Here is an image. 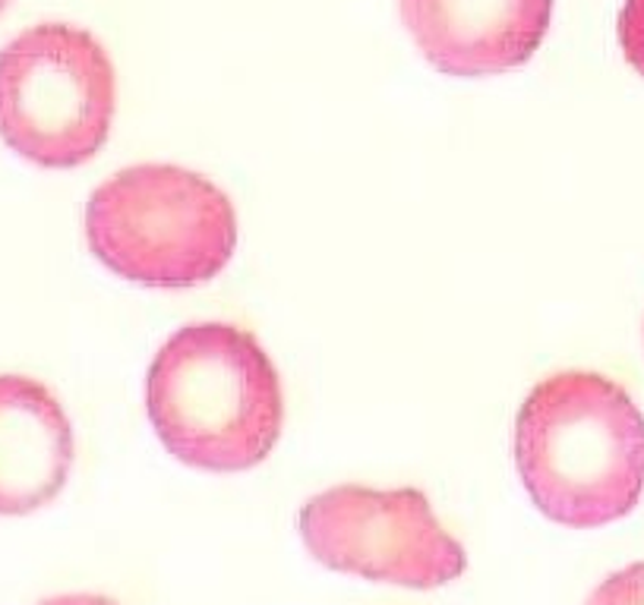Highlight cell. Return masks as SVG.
I'll return each instance as SVG.
<instances>
[{
    "instance_id": "obj_1",
    "label": "cell",
    "mask_w": 644,
    "mask_h": 605,
    "mask_svg": "<svg viewBox=\"0 0 644 605\" xmlns=\"http://www.w3.org/2000/svg\"><path fill=\"white\" fill-rule=\"evenodd\" d=\"M515 467L537 511L569 530H598L635 511L644 492V416L600 372H556L515 416Z\"/></svg>"
},
{
    "instance_id": "obj_2",
    "label": "cell",
    "mask_w": 644,
    "mask_h": 605,
    "mask_svg": "<svg viewBox=\"0 0 644 605\" xmlns=\"http://www.w3.org/2000/svg\"><path fill=\"white\" fill-rule=\"evenodd\" d=\"M146 416L180 464L209 474L253 470L282 438V379L253 331L190 322L158 347L146 372Z\"/></svg>"
},
{
    "instance_id": "obj_3",
    "label": "cell",
    "mask_w": 644,
    "mask_h": 605,
    "mask_svg": "<svg viewBox=\"0 0 644 605\" xmlns=\"http://www.w3.org/2000/svg\"><path fill=\"white\" fill-rule=\"evenodd\" d=\"M86 243L108 272L156 290L219 278L237 250V212L222 187L178 164H134L86 205Z\"/></svg>"
},
{
    "instance_id": "obj_4",
    "label": "cell",
    "mask_w": 644,
    "mask_h": 605,
    "mask_svg": "<svg viewBox=\"0 0 644 605\" xmlns=\"http://www.w3.org/2000/svg\"><path fill=\"white\" fill-rule=\"evenodd\" d=\"M114 64L92 32L39 22L0 51V139L20 158L67 171L92 161L112 132Z\"/></svg>"
},
{
    "instance_id": "obj_5",
    "label": "cell",
    "mask_w": 644,
    "mask_h": 605,
    "mask_svg": "<svg viewBox=\"0 0 644 605\" xmlns=\"http://www.w3.org/2000/svg\"><path fill=\"white\" fill-rule=\"evenodd\" d=\"M310 559L370 584L436 590L467 571V552L421 489L332 486L297 518Z\"/></svg>"
},
{
    "instance_id": "obj_6",
    "label": "cell",
    "mask_w": 644,
    "mask_h": 605,
    "mask_svg": "<svg viewBox=\"0 0 644 605\" xmlns=\"http://www.w3.org/2000/svg\"><path fill=\"white\" fill-rule=\"evenodd\" d=\"M421 54L445 76L525 66L553 22V0H399Z\"/></svg>"
},
{
    "instance_id": "obj_7",
    "label": "cell",
    "mask_w": 644,
    "mask_h": 605,
    "mask_svg": "<svg viewBox=\"0 0 644 605\" xmlns=\"http://www.w3.org/2000/svg\"><path fill=\"white\" fill-rule=\"evenodd\" d=\"M73 423L54 391L29 375H0V518H23L64 492Z\"/></svg>"
},
{
    "instance_id": "obj_8",
    "label": "cell",
    "mask_w": 644,
    "mask_h": 605,
    "mask_svg": "<svg viewBox=\"0 0 644 605\" xmlns=\"http://www.w3.org/2000/svg\"><path fill=\"white\" fill-rule=\"evenodd\" d=\"M584 605H644V562L625 564L603 577Z\"/></svg>"
},
{
    "instance_id": "obj_9",
    "label": "cell",
    "mask_w": 644,
    "mask_h": 605,
    "mask_svg": "<svg viewBox=\"0 0 644 605\" xmlns=\"http://www.w3.org/2000/svg\"><path fill=\"white\" fill-rule=\"evenodd\" d=\"M620 44L625 61L644 76V0H625L622 3Z\"/></svg>"
},
{
    "instance_id": "obj_10",
    "label": "cell",
    "mask_w": 644,
    "mask_h": 605,
    "mask_svg": "<svg viewBox=\"0 0 644 605\" xmlns=\"http://www.w3.org/2000/svg\"><path fill=\"white\" fill-rule=\"evenodd\" d=\"M39 605H120L112 596H102V593H64V596H54Z\"/></svg>"
},
{
    "instance_id": "obj_11",
    "label": "cell",
    "mask_w": 644,
    "mask_h": 605,
    "mask_svg": "<svg viewBox=\"0 0 644 605\" xmlns=\"http://www.w3.org/2000/svg\"><path fill=\"white\" fill-rule=\"evenodd\" d=\"M10 3H13V0H0V17L7 13V7H10Z\"/></svg>"
}]
</instances>
